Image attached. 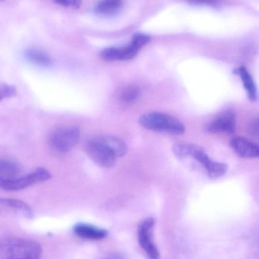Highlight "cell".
Masks as SVG:
<instances>
[{
	"label": "cell",
	"instance_id": "2e32d148",
	"mask_svg": "<svg viewBox=\"0 0 259 259\" xmlns=\"http://www.w3.org/2000/svg\"><path fill=\"white\" fill-rule=\"evenodd\" d=\"M102 139L116 157H123L126 154L128 151L126 144L119 138L113 136H102Z\"/></svg>",
	"mask_w": 259,
	"mask_h": 259
},
{
	"label": "cell",
	"instance_id": "9a60e30c",
	"mask_svg": "<svg viewBox=\"0 0 259 259\" xmlns=\"http://www.w3.org/2000/svg\"><path fill=\"white\" fill-rule=\"evenodd\" d=\"M238 74L242 79L244 89L246 91L247 95L250 101H254L257 99V89L252 77L245 67H240L238 69Z\"/></svg>",
	"mask_w": 259,
	"mask_h": 259
},
{
	"label": "cell",
	"instance_id": "8992f818",
	"mask_svg": "<svg viewBox=\"0 0 259 259\" xmlns=\"http://www.w3.org/2000/svg\"><path fill=\"white\" fill-rule=\"evenodd\" d=\"M81 131L77 126H66L56 130L50 136V145L59 152H67L79 142Z\"/></svg>",
	"mask_w": 259,
	"mask_h": 259
},
{
	"label": "cell",
	"instance_id": "5b68a950",
	"mask_svg": "<svg viewBox=\"0 0 259 259\" xmlns=\"http://www.w3.org/2000/svg\"><path fill=\"white\" fill-rule=\"evenodd\" d=\"M85 151L91 160L101 167L111 168L116 163L117 157L107 146L102 136L88 141Z\"/></svg>",
	"mask_w": 259,
	"mask_h": 259
},
{
	"label": "cell",
	"instance_id": "ac0fdd59",
	"mask_svg": "<svg viewBox=\"0 0 259 259\" xmlns=\"http://www.w3.org/2000/svg\"><path fill=\"white\" fill-rule=\"evenodd\" d=\"M141 95V92L138 88L134 86H130L124 89L122 93V101L126 104H131L139 99Z\"/></svg>",
	"mask_w": 259,
	"mask_h": 259
},
{
	"label": "cell",
	"instance_id": "7a4b0ae2",
	"mask_svg": "<svg viewBox=\"0 0 259 259\" xmlns=\"http://www.w3.org/2000/svg\"><path fill=\"white\" fill-rule=\"evenodd\" d=\"M139 123L146 130L157 133L180 136L186 132L184 124L175 116L159 112L142 115L139 118Z\"/></svg>",
	"mask_w": 259,
	"mask_h": 259
},
{
	"label": "cell",
	"instance_id": "52a82bcc",
	"mask_svg": "<svg viewBox=\"0 0 259 259\" xmlns=\"http://www.w3.org/2000/svg\"><path fill=\"white\" fill-rule=\"evenodd\" d=\"M155 220L148 218L142 221L138 229L139 242L142 249L145 250L147 255L151 258H159L160 252L154 242V228Z\"/></svg>",
	"mask_w": 259,
	"mask_h": 259
},
{
	"label": "cell",
	"instance_id": "30bf717a",
	"mask_svg": "<svg viewBox=\"0 0 259 259\" xmlns=\"http://www.w3.org/2000/svg\"><path fill=\"white\" fill-rule=\"evenodd\" d=\"M0 217L32 218V209L26 203L13 198H0Z\"/></svg>",
	"mask_w": 259,
	"mask_h": 259
},
{
	"label": "cell",
	"instance_id": "7402d4cb",
	"mask_svg": "<svg viewBox=\"0 0 259 259\" xmlns=\"http://www.w3.org/2000/svg\"><path fill=\"white\" fill-rule=\"evenodd\" d=\"M189 4L194 5L216 6L219 4V0H187Z\"/></svg>",
	"mask_w": 259,
	"mask_h": 259
},
{
	"label": "cell",
	"instance_id": "3957f363",
	"mask_svg": "<svg viewBox=\"0 0 259 259\" xmlns=\"http://www.w3.org/2000/svg\"><path fill=\"white\" fill-rule=\"evenodd\" d=\"M149 36L137 34L133 36L128 46L125 48H109L100 53V57L106 61H122L134 58L140 49L149 43Z\"/></svg>",
	"mask_w": 259,
	"mask_h": 259
},
{
	"label": "cell",
	"instance_id": "277c9868",
	"mask_svg": "<svg viewBox=\"0 0 259 259\" xmlns=\"http://www.w3.org/2000/svg\"><path fill=\"white\" fill-rule=\"evenodd\" d=\"M51 178V174L45 168H37L27 175L0 178V189L7 191H19L38 183H44Z\"/></svg>",
	"mask_w": 259,
	"mask_h": 259
},
{
	"label": "cell",
	"instance_id": "5bb4252c",
	"mask_svg": "<svg viewBox=\"0 0 259 259\" xmlns=\"http://www.w3.org/2000/svg\"><path fill=\"white\" fill-rule=\"evenodd\" d=\"M25 57L28 62L40 66V67H50L52 66V59L47 53L35 49V48H30L25 51Z\"/></svg>",
	"mask_w": 259,
	"mask_h": 259
},
{
	"label": "cell",
	"instance_id": "7c38bea8",
	"mask_svg": "<svg viewBox=\"0 0 259 259\" xmlns=\"http://www.w3.org/2000/svg\"><path fill=\"white\" fill-rule=\"evenodd\" d=\"M73 230L77 236L89 240H100L108 236V232L104 229L83 223L75 225Z\"/></svg>",
	"mask_w": 259,
	"mask_h": 259
},
{
	"label": "cell",
	"instance_id": "d6986e66",
	"mask_svg": "<svg viewBox=\"0 0 259 259\" xmlns=\"http://www.w3.org/2000/svg\"><path fill=\"white\" fill-rule=\"evenodd\" d=\"M192 144L180 143L176 144L172 146V151L176 157L183 159L189 157Z\"/></svg>",
	"mask_w": 259,
	"mask_h": 259
},
{
	"label": "cell",
	"instance_id": "603a6c76",
	"mask_svg": "<svg viewBox=\"0 0 259 259\" xmlns=\"http://www.w3.org/2000/svg\"><path fill=\"white\" fill-rule=\"evenodd\" d=\"M0 1H2V0H0Z\"/></svg>",
	"mask_w": 259,
	"mask_h": 259
},
{
	"label": "cell",
	"instance_id": "4fadbf2b",
	"mask_svg": "<svg viewBox=\"0 0 259 259\" xmlns=\"http://www.w3.org/2000/svg\"><path fill=\"white\" fill-rule=\"evenodd\" d=\"M122 7V0H100L94 11L99 17H110L119 13Z\"/></svg>",
	"mask_w": 259,
	"mask_h": 259
},
{
	"label": "cell",
	"instance_id": "6da1fadb",
	"mask_svg": "<svg viewBox=\"0 0 259 259\" xmlns=\"http://www.w3.org/2000/svg\"><path fill=\"white\" fill-rule=\"evenodd\" d=\"M42 254L38 242L23 238L0 237V258L37 259Z\"/></svg>",
	"mask_w": 259,
	"mask_h": 259
},
{
	"label": "cell",
	"instance_id": "8fae6325",
	"mask_svg": "<svg viewBox=\"0 0 259 259\" xmlns=\"http://www.w3.org/2000/svg\"><path fill=\"white\" fill-rule=\"evenodd\" d=\"M230 146L242 158H255L258 157V146L245 138H233L230 141Z\"/></svg>",
	"mask_w": 259,
	"mask_h": 259
},
{
	"label": "cell",
	"instance_id": "ffe728a7",
	"mask_svg": "<svg viewBox=\"0 0 259 259\" xmlns=\"http://www.w3.org/2000/svg\"><path fill=\"white\" fill-rule=\"evenodd\" d=\"M17 95V89L12 84H0V102L4 100L13 98Z\"/></svg>",
	"mask_w": 259,
	"mask_h": 259
},
{
	"label": "cell",
	"instance_id": "ba28073f",
	"mask_svg": "<svg viewBox=\"0 0 259 259\" xmlns=\"http://www.w3.org/2000/svg\"><path fill=\"white\" fill-rule=\"evenodd\" d=\"M189 157H193L198 163H201L207 171L208 177L211 179L220 178L228 169V166L226 163L213 161L202 148L194 144H192Z\"/></svg>",
	"mask_w": 259,
	"mask_h": 259
},
{
	"label": "cell",
	"instance_id": "44dd1931",
	"mask_svg": "<svg viewBox=\"0 0 259 259\" xmlns=\"http://www.w3.org/2000/svg\"><path fill=\"white\" fill-rule=\"evenodd\" d=\"M56 4L65 7H72L74 9L79 8L81 6V0H54Z\"/></svg>",
	"mask_w": 259,
	"mask_h": 259
},
{
	"label": "cell",
	"instance_id": "9c48e42d",
	"mask_svg": "<svg viewBox=\"0 0 259 259\" xmlns=\"http://www.w3.org/2000/svg\"><path fill=\"white\" fill-rule=\"evenodd\" d=\"M236 116L233 110H226L220 113L205 125V131L210 134H233L236 130Z\"/></svg>",
	"mask_w": 259,
	"mask_h": 259
},
{
	"label": "cell",
	"instance_id": "e0dca14e",
	"mask_svg": "<svg viewBox=\"0 0 259 259\" xmlns=\"http://www.w3.org/2000/svg\"><path fill=\"white\" fill-rule=\"evenodd\" d=\"M20 172V167L14 161L0 159V178H11Z\"/></svg>",
	"mask_w": 259,
	"mask_h": 259
}]
</instances>
